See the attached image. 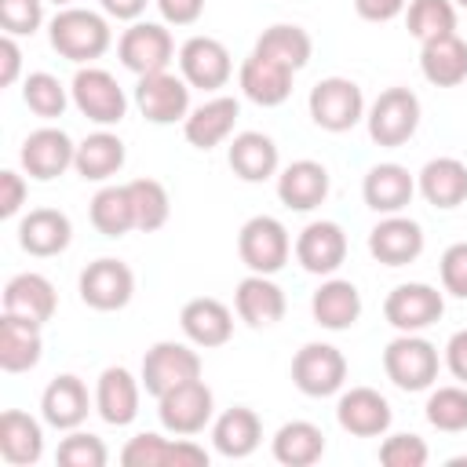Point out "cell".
I'll use <instances>...</instances> for the list:
<instances>
[{
  "label": "cell",
  "mask_w": 467,
  "mask_h": 467,
  "mask_svg": "<svg viewBox=\"0 0 467 467\" xmlns=\"http://www.w3.org/2000/svg\"><path fill=\"white\" fill-rule=\"evenodd\" d=\"M55 460L62 467H106L109 449H106V441L99 434L77 427V431H66V438L55 449Z\"/></svg>",
  "instance_id": "44"
},
{
  "label": "cell",
  "mask_w": 467,
  "mask_h": 467,
  "mask_svg": "<svg viewBox=\"0 0 467 467\" xmlns=\"http://www.w3.org/2000/svg\"><path fill=\"white\" fill-rule=\"evenodd\" d=\"M405 29L420 44L456 33V4L452 0H409L405 7Z\"/></svg>",
  "instance_id": "41"
},
{
  "label": "cell",
  "mask_w": 467,
  "mask_h": 467,
  "mask_svg": "<svg viewBox=\"0 0 467 467\" xmlns=\"http://www.w3.org/2000/svg\"><path fill=\"white\" fill-rule=\"evenodd\" d=\"M47 40L51 47L73 62V66H95V58H102L113 44V29H109V18L102 11H91V7H58L55 18L47 22Z\"/></svg>",
  "instance_id": "1"
},
{
  "label": "cell",
  "mask_w": 467,
  "mask_h": 467,
  "mask_svg": "<svg viewBox=\"0 0 467 467\" xmlns=\"http://www.w3.org/2000/svg\"><path fill=\"white\" fill-rule=\"evenodd\" d=\"M131 99H135V109H139L150 124H161V128H164V124H182L186 113L193 109V106H190V84H186L182 77L168 73V69L139 77Z\"/></svg>",
  "instance_id": "14"
},
{
  "label": "cell",
  "mask_w": 467,
  "mask_h": 467,
  "mask_svg": "<svg viewBox=\"0 0 467 467\" xmlns=\"http://www.w3.org/2000/svg\"><path fill=\"white\" fill-rule=\"evenodd\" d=\"M73 161H77V142L69 139V131L55 128V124L29 131L22 139V150H18L22 171L36 182H51V179L66 175L73 168Z\"/></svg>",
  "instance_id": "13"
},
{
  "label": "cell",
  "mask_w": 467,
  "mask_h": 467,
  "mask_svg": "<svg viewBox=\"0 0 467 467\" xmlns=\"http://www.w3.org/2000/svg\"><path fill=\"white\" fill-rule=\"evenodd\" d=\"M26 193H29L26 175H18L15 168H4L0 171V219H15L26 204Z\"/></svg>",
  "instance_id": "49"
},
{
  "label": "cell",
  "mask_w": 467,
  "mask_h": 467,
  "mask_svg": "<svg viewBox=\"0 0 467 467\" xmlns=\"http://www.w3.org/2000/svg\"><path fill=\"white\" fill-rule=\"evenodd\" d=\"M306 109H310V120L321 128V131H332V135H343L350 128H358L365 120V95L358 88V80L350 77H321L310 95H306Z\"/></svg>",
  "instance_id": "4"
},
{
  "label": "cell",
  "mask_w": 467,
  "mask_h": 467,
  "mask_svg": "<svg viewBox=\"0 0 467 467\" xmlns=\"http://www.w3.org/2000/svg\"><path fill=\"white\" fill-rule=\"evenodd\" d=\"M427 456H431L427 441H423L420 434H409V431L387 434V438L379 441V463H383V467H423Z\"/></svg>",
  "instance_id": "46"
},
{
  "label": "cell",
  "mask_w": 467,
  "mask_h": 467,
  "mask_svg": "<svg viewBox=\"0 0 467 467\" xmlns=\"http://www.w3.org/2000/svg\"><path fill=\"white\" fill-rule=\"evenodd\" d=\"M55 306H58V292L36 270H22L4 285V310L7 314H18V317H29V321L44 325V321L55 317Z\"/></svg>",
  "instance_id": "34"
},
{
  "label": "cell",
  "mask_w": 467,
  "mask_h": 467,
  "mask_svg": "<svg viewBox=\"0 0 467 467\" xmlns=\"http://www.w3.org/2000/svg\"><path fill=\"white\" fill-rule=\"evenodd\" d=\"M0 456L11 467H33L44 456V420L22 412V409H4L0 412Z\"/></svg>",
  "instance_id": "33"
},
{
  "label": "cell",
  "mask_w": 467,
  "mask_h": 467,
  "mask_svg": "<svg viewBox=\"0 0 467 467\" xmlns=\"http://www.w3.org/2000/svg\"><path fill=\"white\" fill-rule=\"evenodd\" d=\"M69 95L80 117H88L99 128H113L128 113V95L117 84V77L102 66H80L69 80Z\"/></svg>",
  "instance_id": "5"
},
{
  "label": "cell",
  "mask_w": 467,
  "mask_h": 467,
  "mask_svg": "<svg viewBox=\"0 0 467 467\" xmlns=\"http://www.w3.org/2000/svg\"><path fill=\"white\" fill-rule=\"evenodd\" d=\"M18 77H22V47H18V36L4 33L0 36V88H11Z\"/></svg>",
  "instance_id": "51"
},
{
  "label": "cell",
  "mask_w": 467,
  "mask_h": 467,
  "mask_svg": "<svg viewBox=\"0 0 467 467\" xmlns=\"http://www.w3.org/2000/svg\"><path fill=\"white\" fill-rule=\"evenodd\" d=\"M128 161V150H124V139L113 135L109 128H99L91 131L88 139L77 142V161H73V171L84 179V182H109Z\"/></svg>",
  "instance_id": "35"
},
{
  "label": "cell",
  "mask_w": 467,
  "mask_h": 467,
  "mask_svg": "<svg viewBox=\"0 0 467 467\" xmlns=\"http://www.w3.org/2000/svg\"><path fill=\"white\" fill-rule=\"evenodd\" d=\"M99 11L113 22H139L146 11V0H99Z\"/></svg>",
  "instance_id": "54"
},
{
  "label": "cell",
  "mask_w": 467,
  "mask_h": 467,
  "mask_svg": "<svg viewBox=\"0 0 467 467\" xmlns=\"http://www.w3.org/2000/svg\"><path fill=\"white\" fill-rule=\"evenodd\" d=\"M44 325L29 321V317H18V314H0V368L4 372H29L40 365L44 358V336H40Z\"/></svg>",
  "instance_id": "32"
},
{
  "label": "cell",
  "mask_w": 467,
  "mask_h": 467,
  "mask_svg": "<svg viewBox=\"0 0 467 467\" xmlns=\"http://www.w3.org/2000/svg\"><path fill=\"white\" fill-rule=\"evenodd\" d=\"M438 274H441V292L467 299V241H456L441 252Z\"/></svg>",
  "instance_id": "48"
},
{
  "label": "cell",
  "mask_w": 467,
  "mask_h": 467,
  "mask_svg": "<svg viewBox=\"0 0 467 467\" xmlns=\"http://www.w3.org/2000/svg\"><path fill=\"white\" fill-rule=\"evenodd\" d=\"M438 368H441L438 347L431 339H423L420 332H398L383 347V372L405 394L431 390L434 379H438Z\"/></svg>",
  "instance_id": "2"
},
{
  "label": "cell",
  "mask_w": 467,
  "mask_h": 467,
  "mask_svg": "<svg viewBox=\"0 0 467 467\" xmlns=\"http://www.w3.org/2000/svg\"><path fill=\"white\" fill-rule=\"evenodd\" d=\"M128 193H131V208H135V230L142 234H153L168 223L171 215V197L164 190V182L142 175V179H131L128 182Z\"/></svg>",
  "instance_id": "42"
},
{
  "label": "cell",
  "mask_w": 467,
  "mask_h": 467,
  "mask_svg": "<svg viewBox=\"0 0 467 467\" xmlns=\"http://www.w3.org/2000/svg\"><path fill=\"white\" fill-rule=\"evenodd\" d=\"M47 0H0V26L11 36H33L44 26Z\"/></svg>",
  "instance_id": "47"
},
{
  "label": "cell",
  "mask_w": 467,
  "mask_h": 467,
  "mask_svg": "<svg viewBox=\"0 0 467 467\" xmlns=\"http://www.w3.org/2000/svg\"><path fill=\"white\" fill-rule=\"evenodd\" d=\"M164 26H193L204 15V0H153Z\"/></svg>",
  "instance_id": "50"
},
{
  "label": "cell",
  "mask_w": 467,
  "mask_h": 467,
  "mask_svg": "<svg viewBox=\"0 0 467 467\" xmlns=\"http://www.w3.org/2000/svg\"><path fill=\"white\" fill-rule=\"evenodd\" d=\"M237 255L248 266V274H270L274 277L277 270H285V263L292 255V237H288L281 219L252 215L237 230Z\"/></svg>",
  "instance_id": "7"
},
{
  "label": "cell",
  "mask_w": 467,
  "mask_h": 467,
  "mask_svg": "<svg viewBox=\"0 0 467 467\" xmlns=\"http://www.w3.org/2000/svg\"><path fill=\"white\" fill-rule=\"evenodd\" d=\"M91 409H95V398L88 394L84 379L73 376V372L55 376L44 387V394H40V420L47 427H55V431H77V427H84V420H88Z\"/></svg>",
  "instance_id": "21"
},
{
  "label": "cell",
  "mask_w": 467,
  "mask_h": 467,
  "mask_svg": "<svg viewBox=\"0 0 467 467\" xmlns=\"http://www.w3.org/2000/svg\"><path fill=\"white\" fill-rule=\"evenodd\" d=\"M171 449H175L171 438L153 434V431H142V434H135V438L124 441L120 463L124 467H171Z\"/></svg>",
  "instance_id": "45"
},
{
  "label": "cell",
  "mask_w": 467,
  "mask_h": 467,
  "mask_svg": "<svg viewBox=\"0 0 467 467\" xmlns=\"http://www.w3.org/2000/svg\"><path fill=\"white\" fill-rule=\"evenodd\" d=\"M445 368L452 372V379H460L467 387V328H456L445 343Z\"/></svg>",
  "instance_id": "52"
},
{
  "label": "cell",
  "mask_w": 467,
  "mask_h": 467,
  "mask_svg": "<svg viewBox=\"0 0 467 467\" xmlns=\"http://www.w3.org/2000/svg\"><path fill=\"white\" fill-rule=\"evenodd\" d=\"M423 416H427V423L434 431H445V434L467 431V387L463 383H456V387H431Z\"/></svg>",
  "instance_id": "43"
},
{
  "label": "cell",
  "mask_w": 467,
  "mask_h": 467,
  "mask_svg": "<svg viewBox=\"0 0 467 467\" xmlns=\"http://www.w3.org/2000/svg\"><path fill=\"white\" fill-rule=\"evenodd\" d=\"M420 73L434 88H456L467 80V40L456 33L420 44Z\"/></svg>",
  "instance_id": "36"
},
{
  "label": "cell",
  "mask_w": 467,
  "mask_h": 467,
  "mask_svg": "<svg viewBox=\"0 0 467 467\" xmlns=\"http://www.w3.org/2000/svg\"><path fill=\"white\" fill-rule=\"evenodd\" d=\"M452 4H456V7H467V0H452Z\"/></svg>",
  "instance_id": "56"
},
{
  "label": "cell",
  "mask_w": 467,
  "mask_h": 467,
  "mask_svg": "<svg viewBox=\"0 0 467 467\" xmlns=\"http://www.w3.org/2000/svg\"><path fill=\"white\" fill-rule=\"evenodd\" d=\"M310 314L328 332H347L361 317V292L347 277H325L310 296Z\"/></svg>",
  "instance_id": "29"
},
{
  "label": "cell",
  "mask_w": 467,
  "mask_h": 467,
  "mask_svg": "<svg viewBox=\"0 0 467 467\" xmlns=\"http://www.w3.org/2000/svg\"><path fill=\"white\" fill-rule=\"evenodd\" d=\"M234 310L248 328H270L285 317L288 299H285V288L270 274H248L237 281Z\"/></svg>",
  "instance_id": "26"
},
{
  "label": "cell",
  "mask_w": 467,
  "mask_h": 467,
  "mask_svg": "<svg viewBox=\"0 0 467 467\" xmlns=\"http://www.w3.org/2000/svg\"><path fill=\"white\" fill-rule=\"evenodd\" d=\"M423 248H427V234L405 212L379 215V223L368 230V252L383 266H409L423 255Z\"/></svg>",
  "instance_id": "16"
},
{
  "label": "cell",
  "mask_w": 467,
  "mask_h": 467,
  "mask_svg": "<svg viewBox=\"0 0 467 467\" xmlns=\"http://www.w3.org/2000/svg\"><path fill=\"white\" fill-rule=\"evenodd\" d=\"M226 164L241 182H266L281 171V150L266 131H237L226 146Z\"/></svg>",
  "instance_id": "27"
},
{
  "label": "cell",
  "mask_w": 467,
  "mask_h": 467,
  "mask_svg": "<svg viewBox=\"0 0 467 467\" xmlns=\"http://www.w3.org/2000/svg\"><path fill=\"white\" fill-rule=\"evenodd\" d=\"M296 263L306 270V274H317V277H332L343 259H347V234L339 223L332 219H314L306 223L299 234H296Z\"/></svg>",
  "instance_id": "17"
},
{
  "label": "cell",
  "mask_w": 467,
  "mask_h": 467,
  "mask_svg": "<svg viewBox=\"0 0 467 467\" xmlns=\"http://www.w3.org/2000/svg\"><path fill=\"white\" fill-rule=\"evenodd\" d=\"M445 314V292H438L427 281H405L394 285L383 299V317L398 332H423L438 325Z\"/></svg>",
  "instance_id": "11"
},
{
  "label": "cell",
  "mask_w": 467,
  "mask_h": 467,
  "mask_svg": "<svg viewBox=\"0 0 467 467\" xmlns=\"http://www.w3.org/2000/svg\"><path fill=\"white\" fill-rule=\"evenodd\" d=\"M179 77L190 84V88H201V91H219L230 84L234 77V62H230V51L223 40L215 36H190L182 40L179 47Z\"/></svg>",
  "instance_id": "15"
},
{
  "label": "cell",
  "mask_w": 467,
  "mask_h": 467,
  "mask_svg": "<svg viewBox=\"0 0 467 467\" xmlns=\"http://www.w3.org/2000/svg\"><path fill=\"white\" fill-rule=\"evenodd\" d=\"M142 390L161 398L179 383L201 379V354L193 350V343H175V339H161L142 354V368H139Z\"/></svg>",
  "instance_id": "10"
},
{
  "label": "cell",
  "mask_w": 467,
  "mask_h": 467,
  "mask_svg": "<svg viewBox=\"0 0 467 467\" xmlns=\"http://www.w3.org/2000/svg\"><path fill=\"white\" fill-rule=\"evenodd\" d=\"M292 80H296V73H292L288 66H281V62H274V58H263V55H255V51H252V55L241 62V69H237L241 95H244L248 102L263 106V109L288 102Z\"/></svg>",
  "instance_id": "28"
},
{
  "label": "cell",
  "mask_w": 467,
  "mask_h": 467,
  "mask_svg": "<svg viewBox=\"0 0 467 467\" xmlns=\"http://www.w3.org/2000/svg\"><path fill=\"white\" fill-rule=\"evenodd\" d=\"M252 51L263 55V58H274V62L288 66L292 73H299V69L310 62V55H314V40H310V33H306L303 26H296V22H274V26H266V29L259 33V40H255Z\"/></svg>",
  "instance_id": "38"
},
{
  "label": "cell",
  "mask_w": 467,
  "mask_h": 467,
  "mask_svg": "<svg viewBox=\"0 0 467 467\" xmlns=\"http://www.w3.org/2000/svg\"><path fill=\"white\" fill-rule=\"evenodd\" d=\"M77 292H80V303L99 310V314H113V310H124L135 296V274L124 259H113V255H102L95 263H88L77 277Z\"/></svg>",
  "instance_id": "9"
},
{
  "label": "cell",
  "mask_w": 467,
  "mask_h": 467,
  "mask_svg": "<svg viewBox=\"0 0 467 467\" xmlns=\"http://www.w3.org/2000/svg\"><path fill=\"white\" fill-rule=\"evenodd\" d=\"M263 441V420L248 405H230L212 420V449L226 460H244Z\"/></svg>",
  "instance_id": "30"
},
{
  "label": "cell",
  "mask_w": 467,
  "mask_h": 467,
  "mask_svg": "<svg viewBox=\"0 0 467 467\" xmlns=\"http://www.w3.org/2000/svg\"><path fill=\"white\" fill-rule=\"evenodd\" d=\"M88 215H91V226L102 234V237H124L135 230V208H131V193H128V182L124 186H102L91 204H88Z\"/></svg>",
  "instance_id": "39"
},
{
  "label": "cell",
  "mask_w": 467,
  "mask_h": 467,
  "mask_svg": "<svg viewBox=\"0 0 467 467\" xmlns=\"http://www.w3.org/2000/svg\"><path fill=\"white\" fill-rule=\"evenodd\" d=\"M22 102L29 106L33 117H40V120H58V117L66 113V106L73 102V95H69V88H66L55 73L36 69V73H29V77L22 80Z\"/></svg>",
  "instance_id": "40"
},
{
  "label": "cell",
  "mask_w": 467,
  "mask_h": 467,
  "mask_svg": "<svg viewBox=\"0 0 467 467\" xmlns=\"http://www.w3.org/2000/svg\"><path fill=\"white\" fill-rule=\"evenodd\" d=\"M405 7H409V0H354L358 18H365V22H390V18L405 15Z\"/></svg>",
  "instance_id": "53"
},
{
  "label": "cell",
  "mask_w": 467,
  "mask_h": 467,
  "mask_svg": "<svg viewBox=\"0 0 467 467\" xmlns=\"http://www.w3.org/2000/svg\"><path fill=\"white\" fill-rule=\"evenodd\" d=\"M139 398H142V379L131 376L124 365H109L95 379V412L109 427H128L139 416Z\"/></svg>",
  "instance_id": "20"
},
{
  "label": "cell",
  "mask_w": 467,
  "mask_h": 467,
  "mask_svg": "<svg viewBox=\"0 0 467 467\" xmlns=\"http://www.w3.org/2000/svg\"><path fill=\"white\" fill-rule=\"evenodd\" d=\"M336 423L354 438H383L394 423V409L376 387H350L339 390Z\"/></svg>",
  "instance_id": "18"
},
{
  "label": "cell",
  "mask_w": 467,
  "mask_h": 467,
  "mask_svg": "<svg viewBox=\"0 0 467 467\" xmlns=\"http://www.w3.org/2000/svg\"><path fill=\"white\" fill-rule=\"evenodd\" d=\"M179 328L193 347L215 350L234 336V310L215 296H193L179 310Z\"/></svg>",
  "instance_id": "19"
},
{
  "label": "cell",
  "mask_w": 467,
  "mask_h": 467,
  "mask_svg": "<svg viewBox=\"0 0 467 467\" xmlns=\"http://www.w3.org/2000/svg\"><path fill=\"white\" fill-rule=\"evenodd\" d=\"M73 244V223L62 208H29L18 219V248L36 255V259H51L62 255Z\"/></svg>",
  "instance_id": "25"
},
{
  "label": "cell",
  "mask_w": 467,
  "mask_h": 467,
  "mask_svg": "<svg viewBox=\"0 0 467 467\" xmlns=\"http://www.w3.org/2000/svg\"><path fill=\"white\" fill-rule=\"evenodd\" d=\"M270 452L285 467H310L325 456V434L310 420H288L270 438Z\"/></svg>",
  "instance_id": "37"
},
{
  "label": "cell",
  "mask_w": 467,
  "mask_h": 467,
  "mask_svg": "<svg viewBox=\"0 0 467 467\" xmlns=\"http://www.w3.org/2000/svg\"><path fill=\"white\" fill-rule=\"evenodd\" d=\"M420 117H423V106L412 88H387L365 109V128L376 146L398 150L420 131Z\"/></svg>",
  "instance_id": "3"
},
{
  "label": "cell",
  "mask_w": 467,
  "mask_h": 467,
  "mask_svg": "<svg viewBox=\"0 0 467 467\" xmlns=\"http://www.w3.org/2000/svg\"><path fill=\"white\" fill-rule=\"evenodd\" d=\"M361 197L376 215H398L412 204L416 197V175L405 164L394 161H379L365 171L361 179Z\"/></svg>",
  "instance_id": "22"
},
{
  "label": "cell",
  "mask_w": 467,
  "mask_h": 467,
  "mask_svg": "<svg viewBox=\"0 0 467 467\" xmlns=\"http://www.w3.org/2000/svg\"><path fill=\"white\" fill-rule=\"evenodd\" d=\"M117 55H120V66L131 69L135 77H146V73H161L171 66L175 58V40H171V29L164 22H131L120 40H117Z\"/></svg>",
  "instance_id": "12"
},
{
  "label": "cell",
  "mask_w": 467,
  "mask_h": 467,
  "mask_svg": "<svg viewBox=\"0 0 467 467\" xmlns=\"http://www.w3.org/2000/svg\"><path fill=\"white\" fill-rule=\"evenodd\" d=\"M157 420L175 438H193L215 420V394L204 379H190L157 398Z\"/></svg>",
  "instance_id": "6"
},
{
  "label": "cell",
  "mask_w": 467,
  "mask_h": 467,
  "mask_svg": "<svg viewBox=\"0 0 467 467\" xmlns=\"http://www.w3.org/2000/svg\"><path fill=\"white\" fill-rule=\"evenodd\" d=\"M328 186H332L328 168L321 161H310V157L292 161V164H285L277 171V201L288 212H314V208H321L325 197H328Z\"/></svg>",
  "instance_id": "24"
},
{
  "label": "cell",
  "mask_w": 467,
  "mask_h": 467,
  "mask_svg": "<svg viewBox=\"0 0 467 467\" xmlns=\"http://www.w3.org/2000/svg\"><path fill=\"white\" fill-rule=\"evenodd\" d=\"M292 383L306 398H332L347 383V358L336 343H303L292 358Z\"/></svg>",
  "instance_id": "8"
},
{
  "label": "cell",
  "mask_w": 467,
  "mask_h": 467,
  "mask_svg": "<svg viewBox=\"0 0 467 467\" xmlns=\"http://www.w3.org/2000/svg\"><path fill=\"white\" fill-rule=\"evenodd\" d=\"M241 117V102L234 95H212L201 106H193L182 120V135L197 150H215L234 135V124Z\"/></svg>",
  "instance_id": "23"
},
{
  "label": "cell",
  "mask_w": 467,
  "mask_h": 467,
  "mask_svg": "<svg viewBox=\"0 0 467 467\" xmlns=\"http://www.w3.org/2000/svg\"><path fill=\"white\" fill-rule=\"evenodd\" d=\"M47 4H55V7H69L73 0H47Z\"/></svg>",
  "instance_id": "55"
},
{
  "label": "cell",
  "mask_w": 467,
  "mask_h": 467,
  "mask_svg": "<svg viewBox=\"0 0 467 467\" xmlns=\"http://www.w3.org/2000/svg\"><path fill=\"white\" fill-rule=\"evenodd\" d=\"M416 193L441 212H452L467 201V164L456 157H431L416 175Z\"/></svg>",
  "instance_id": "31"
}]
</instances>
